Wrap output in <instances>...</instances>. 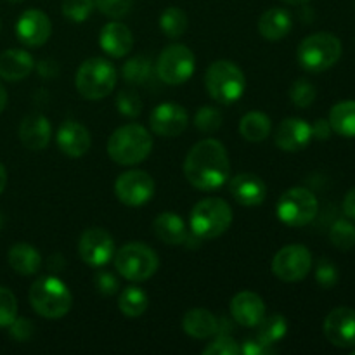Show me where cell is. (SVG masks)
I'll return each instance as SVG.
<instances>
[{"label":"cell","mask_w":355,"mask_h":355,"mask_svg":"<svg viewBox=\"0 0 355 355\" xmlns=\"http://www.w3.org/2000/svg\"><path fill=\"white\" fill-rule=\"evenodd\" d=\"M184 175L198 191H217L231 175V162L225 146L217 139H203L187 153Z\"/></svg>","instance_id":"6da1fadb"},{"label":"cell","mask_w":355,"mask_h":355,"mask_svg":"<svg viewBox=\"0 0 355 355\" xmlns=\"http://www.w3.org/2000/svg\"><path fill=\"white\" fill-rule=\"evenodd\" d=\"M153 151V137L148 128L139 123L118 127L107 141V155L114 163L132 166L142 163Z\"/></svg>","instance_id":"7a4b0ae2"},{"label":"cell","mask_w":355,"mask_h":355,"mask_svg":"<svg viewBox=\"0 0 355 355\" xmlns=\"http://www.w3.org/2000/svg\"><path fill=\"white\" fill-rule=\"evenodd\" d=\"M342 42L329 31L309 35L300 42L297 51L298 64L311 73H322L333 68L342 58Z\"/></svg>","instance_id":"3957f363"},{"label":"cell","mask_w":355,"mask_h":355,"mask_svg":"<svg viewBox=\"0 0 355 355\" xmlns=\"http://www.w3.org/2000/svg\"><path fill=\"white\" fill-rule=\"evenodd\" d=\"M30 304L45 319H61L73 304L71 291L55 276L38 277L30 288Z\"/></svg>","instance_id":"277c9868"},{"label":"cell","mask_w":355,"mask_h":355,"mask_svg":"<svg viewBox=\"0 0 355 355\" xmlns=\"http://www.w3.org/2000/svg\"><path fill=\"white\" fill-rule=\"evenodd\" d=\"M205 87L215 103L227 106L241 99L246 89V76L236 62L220 59L208 66Z\"/></svg>","instance_id":"5b68a950"},{"label":"cell","mask_w":355,"mask_h":355,"mask_svg":"<svg viewBox=\"0 0 355 355\" xmlns=\"http://www.w3.org/2000/svg\"><path fill=\"white\" fill-rule=\"evenodd\" d=\"M118 82L116 68L107 59L90 58L76 69L75 87L83 99L99 101L110 96Z\"/></svg>","instance_id":"8992f818"},{"label":"cell","mask_w":355,"mask_h":355,"mask_svg":"<svg viewBox=\"0 0 355 355\" xmlns=\"http://www.w3.org/2000/svg\"><path fill=\"white\" fill-rule=\"evenodd\" d=\"M191 232L201 239H215L232 224V208L222 198H205L191 210Z\"/></svg>","instance_id":"52a82bcc"},{"label":"cell","mask_w":355,"mask_h":355,"mask_svg":"<svg viewBox=\"0 0 355 355\" xmlns=\"http://www.w3.org/2000/svg\"><path fill=\"white\" fill-rule=\"evenodd\" d=\"M118 274L132 283H142L156 274L159 259L153 248L144 243H127L114 255Z\"/></svg>","instance_id":"ba28073f"},{"label":"cell","mask_w":355,"mask_h":355,"mask_svg":"<svg viewBox=\"0 0 355 355\" xmlns=\"http://www.w3.org/2000/svg\"><path fill=\"white\" fill-rule=\"evenodd\" d=\"M319 210L318 198L305 187H291L281 194L276 214L283 224L290 227H302L311 224Z\"/></svg>","instance_id":"9c48e42d"},{"label":"cell","mask_w":355,"mask_h":355,"mask_svg":"<svg viewBox=\"0 0 355 355\" xmlns=\"http://www.w3.org/2000/svg\"><path fill=\"white\" fill-rule=\"evenodd\" d=\"M196 59L193 51L182 44H172L163 49L156 61V75L168 85H182L193 76Z\"/></svg>","instance_id":"30bf717a"},{"label":"cell","mask_w":355,"mask_h":355,"mask_svg":"<svg viewBox=\"0 0 355 355\" xmlns=\"http://www.w3.org/2000/svg\"><path fill=\"white\" fill-rule=\"evenodd\" d=\"M312 269V253L304 245H288L272 259V272L284 283L305 279Z\"/></svg>","instance_id":"8fae6325"},{"label":"cell","mask_w":355,"mask_h":355,"mask_svg":"<svg viewBox=\"0 0 355 355\" xmlns=\"http://www.w3.org/2000/svg\"><path fill=\"white\" fill-rule=\"evenodd\" d=\"M114 194L125 207H142L155 194V180L144 170H128L114 182Z\"/></svg>","instance_id":"7c38bea8"},{"label":"cell","mask_w":355,"mask_h":355,"mask_svg":"<svg viewBox=\"0 0 355 355\" xmlns=\"http://www.w3.org/2000/svg\"><path fill=\"white\" fill-rule=\"evenodd\" d=\"M78 255L87 266L104 267L114 255V241L107 231L90 227L83 231L78 241Z\"/></svg>","instance_id":"4fadbf2b"},{"label":"cell","mask_w":355,"mask_h":355,"mask_svg":"<svg viewBox=\"0 0 355 355\" xmlns=\"http://www.w3.org/2000/svg\"><path fill=\"white\" fill-rule=\"evenodd\" d=\"M326 340L338 349L355 347V311L350 307H336L326 315L322 324Z\"/></svg>","instance_id":"5bb4252c"},{"label":"cell","mask_w":355,"mask_h":355,"mask_svg":"<svg viewBox=\"0 0 355 355\" xmlns=\"http://www.w3.org/2000/svg\"><path fill=\"white\" fill-rule=\"evenodd\" d=\"M189 125V114L180 104L162 103L153 110L149 116V127L162 137H177Z\"/></svg>","instance_id":"9a60e30c"},{"label":"cell","mask_w":355,"mask_h":355,"mask_svg":"<svg viewBox=\"0 0 355 355\" xmlns=\"http://www.w3.org/2000/svg\"><path fill=\"white\" fill-rule=\"evenodd\" d=\"M16 35L21 44L28 47H40L51 38L52 23L44 10L28 9L17 19Z\"/></svg>","instance_id":"2e32d148"},{"label":"cell","mask_w":355,"mask_h":355,"mask_svg":"<svg viewBox=\"0 0 355 355\" xmlns=\"http://www.w3.org/2000/svg\"><path fill=\"white\" fill-rule=\"evenodd\" d=\"M312 141V128L302 118H286L281 121L274 134V142L281 151L297 153L307 148Z\"/></svg>","instance_id":"e0dca14e"},{"label":"cell","mask_w":355,"mask_h":355,"mask_svg":"<svg viewBox=\"0 0 355 355\" xmlns=\"http://www.w3.org/2000/svg\"><path fill=\"white\" fill-rule=\"evenodd\" d=\"M55 142L62 155L69 156V158H80L90 149L92 137L82 123L68 120L59 127L58 134H55Z\"/></svg>","instance_id":"ac0fdd59"},{"label":"cell","mask_w":355,"mask_h":355,"mask_svg":"<svg viewBox=\"0 0 355 355\" xmlns=\"http://www.w3.org/2000/svg\"><path fill=\"white\" fill-rule=\"evenodd\" d=\"M231 315L239 326L255 328L266 318V304L260 295L253 291H241L232 297Z\"/></svg>","instance_id":"d6986e66"},{"label":"cell","mask_w":355,"mask_h":355,"mask_svg":"<svg viewBox=\"0 0 355 355\" xmlns=\"http://www.w3.org/2000/svg\"><path fill=\"white\" fill-rule=\"evenodd\" d=\"M231 196L243 207H259L266 201L267 186L255 173H239L229 184Z\"/></svg>","instance_id":"ffe728a7"},{"label":"cell","mask_w":355,"mask_h":355,"mask_svg":"<svg viewBox=\"0 0 355 355\" xmlns=\"http://www.w3.org/2000/svg\"><path fill=\"white\" fill-rule=\"evenodd\" d=\"M99 45L103 52H106L111 58H125L134 47V35L123 23L113 21V23L104 24L101 30Z\"/></svg>","instance_id":"44dd1931"},{"label":"cell","mask_w":355,"mask_h":355,"mask_svg":"<svg viewBox=\"0 0 355 355\" xmlns=\"http://www.w3.org/2000/svg\"><path fill=\"white\" fill-rule=\"evenodd\" d=\"M19 139L24 148L31 151H42L52 139V127L42 113H31L23 118L19 125Z\"/></svg>","instance_id":"7402d4cb"},{"label":"cell","mask_w":355,"mask_h":355,"mask_svg":"<svg viewBox=\"0 0 355 355\" xmlns=\"http://www.w3.org/2000/svg\"><path fill=\"white\" fill-rule=\"evenodd\" d=\"M35 61L23 49H9L0 54V78L7 82H21L33 71Z\"/></svg>","instance_id":"603a6c76"},{"label":"cell","mask_w":355,"mask_h":355,"mask_svg":"<svg viewBox=\"0 0 355 355\" xmlns=\"http://www.w3.org/2000/svg\"><path fill=\"white\" fill-rule=\"evenodd\" d=\"M293 28V19L291 14L283 7H272L267 9L259 19V33L269 42H279Z\"/></svg>","instance_id":"cb8c5ba5"},{"label":"cell","mask_w":355,"mask_h":355,"mask_svg":"<svg viewBox=\"0 0 355 355\" xmlns=\"http://www.w3.org/2000/svg\"><path fill=\"white\" fill-rule=\"evenodd\" d=\"M186 335L196 340H208L218 333V319L207 309H191L182 319Z\"/></svg>","instance_id":"d4e9b609"},{"label":"cell","mask_w":355,"mask_h":355,"mask_svg":"<svg viewBox=\"0 0 355 355\" xmlns=\"http://www.w3.org/2000/svg\"><path fill=\"white\" fill-rule=\"evenodd\" d=\"M153 231H155L156 238L163 241L165 245L177 246L184 245L187 239V229L184 220L180 218L179 214L173 211H165L159 214L153 222Z\"/></svg>","instance_id":"484cf974"},{"label":"cell","mask_w":355,"mask_h":355,"mask_svg":"<svg viewBox=\"0 0 355 355\" xmlns=\"http://www.w3.org/2000/svg\"><path fill=\"white\" fill-rule=\"evenodd\" d=\"M7 262L21 276H33L42 266V257L35 246L28 243H16L7 253Z\"/></svg>","instance_id":"4316f807"},{"label":"cell","mask_w":355,"mask_h":355,"mask_svg":"<svg viewBox=\"0 0 355 355\" xmlns=\"http://www.w3.org/2000/svg\"><path fill=\"white\" fill-rule=\"evenodd\" d=\"M272 132V121L262 111H250L239 121V134L248 142H262Z\"/></svg>","instance_id":"83f0119b"},{"label":"cell","mask_w":355,"mask_h":355,"mask_svg":"<svg viewBox=\"0 0 355 355\" xmlns=\"http://www.w3.org/2000/svg\"><path fill=\"white\" fill-rule=\"evenodd\" d=\"M329 125L342 137H355V101L336 103L329 111Z\"/></svg>","instance_id":"f1b7e54d"},{"label":"cell","mask_w":355,"mask_h":355,"mask_svg":"<svg viewBox=\"0 0 355 355\" xmlns=\"http://www.w3.org/2000/svg\"><path fill=\"white\" fill-rule=\"evenodd\" d=\"M149 307V297L142 288L127 286L118 298V309L125 318H141Z\"/></svg>","instance_id":"f546056e"},{"label":"cell","mask_w":355,"mask_h":355,"mask_svg":"<svg viewBox=\"0 0 355 355\" xmlns=\"http://www.w3.org/2000/svg\"><path fill=\"white\" fill-rule=\"evenodd\" d=\"M255 328H257L255 338H259L260 342H263L266 345L274 347V343L281 342V340L286 336L288 321L284 315L274 314V315H269V318H263Z\"/></svg>","instance_id":"4dcf8cb0"},{"label":"cell","mask_w":355,"mask_h":355,"mask_svg":"<svg viewBox=\"0 0 355 355\" xmlns=\"http://www.w3.org/2000/svg\"><path fill=\"white\" fill-rule=\"evenodd\" d=\"M159 28L168 38H179L187 30V16L179 7H168L159 16Z\"/></svg>","instance_id":"1f68e13d"},{"label":"cell","mask_w":355,"mask_h":355,"mask_svg":"<svg viewBox=\"0 0 355 355\" xmlns=\"http://www.w3.org/2000/svg\"><path fill=\"white\" fill-rule=\"evenodd\" d=\"M153 73V62L151 59L146 55H135V58L128 59L123 66V78L125 82L132 83V85H141L151 78Z\"/></svg>","instance_id":"d6a6232c"},{"label":"cell","mask_w":355,"mask_h":355,"mask_svg":"<svg viewBox=\"0 0 355 355\" xmlns=\"http://www.w3.org/2000/svg\"><path fill=\"white\" fill-rule=\"evenodd\" d=\"M329 241L338 250H350L355 246V225L352 222L336 220L329 229Z\"/></svg>","instance_id":"836d02e7"},{"label":"cell","mask_w":355,"mask_h":355,"mask_svg":"<svg viewBox=\"0 0 355 355\" xmlns=\"http://www.w3.org/2000/svg\"><path fill=\"white\" fill-rule=\"evenodd\" d=\"M194 125L203 134H214L222 127V113L218 107L203 106L194 114Z\"/></svg>","instance_id":"e575fe53"},{"label":"cell","mask_w":355,"mask_h":355,"mask_svg":"<svg viewBox=\"0 0 355 355\" xmlns=\"http://www.w3.org/2000/svg\"><path fill=\"white\" fill-rule=\"evenodd\" d=\"M94 0H62V16L73 23H83L94 10Z\"/></svg>","instance_id":"d590c367"},{"label":"cell","mask_w":355,"mask_h":355,"mask_svg":"<svg viewBox=\"0 0 355 355\" xmlns=\"http://www.w3.org/2000/svg\"><path fill=\"white\" fill-rule=\"evenodd\" d=\"M315 87L305 78L297 80L290 89V99L297 107H309L315 101Z\"/></svg>","instance_id":"8d00e7d4"},{"label":"cell","mask_w":355,"mask_h":355,"mask_svg":"<svg viewBox=\"0 0 355 355\" xmlns=\"http://www.w3.org/2000/svg\"><path fill=\"white\" fill-rule=\"evenodd\" d=\"M17 318V300L7 288L0 286V328H9Z\"/></svg>","instance_id":"74e56055"},{"label":"cell","mask_w":355,"mask_h":355,"mask_svg":"<svg viewBox=\"0 0 355 355\" xmlns=\"http://www.w3.org/2000/svg\"><path fill=\"white\" fill-rule=\"evenodd\" d=\"M116 107L123 116L137 118L142 113V101L134 90H121L116 96Z\"/></svg>","instance_id":"f35d334b"},{"label":"cell","mask_w":355,"mask_h":355,"mask_svg":"<svg viewBox=\"0 0 355 355\" xmlns=\"http://www.w3.org/2000/svg\"><path fill=\"white\" fill-rule=\"evenodd\" d=\"M203 355H241L239 343L227 333H217L214 342L203 349Z\"/></svg>","instance_id":"ab89813d"},{"label":"cell","mask_w":355,"mask_h":355,"mask_svg":"<svg viewBox=\"0 0 355 355\" xmlns=\"http://www.w3.org/2000/svg\"><path fill=\"white\" fill-rule=\"evenodd\" d=\"M94 6L107 17H123L125 14L130 12L134 0H94Z\"/></svg>","instance_id":"60d3db41"},{"label":"cell","mask_w":355,"mask_h":355,"mask_svg":"<svg viewBox=\"0 0 355 355\" xmlns=\"http://www.w3.org/2000/svg\"><path fill=\"white\" fill-rule=\"evenodd\" d=\"M338 269L328 259H321L315 266V279L322 288H333L338 283Z\"/></svg>","instance_id":"b9f144b4"},{"label":"cell","mask_w":355,"mask_h":355,"mask_svg":"<svg viewBox=\"0 0 355 355\" xmlns=\"http://www.w3.org/2000/svg\"><path fill=\"white\" fill-rule=\"evenodd\" d=\"M94 284L99 290L101 295L104 297H113L118 290H120V283H118L116 276L111 274L110 270H99L94 276Z\"/></svg>","instance_id":"7bdbcfd3"},{"label":"cell","mask_w":355,"mask_h":355,"mask_svg":"<svg viewBox=\"0 0 355 355\" xmlns=\"http://www.w3.org/2000/svg\"><path fill=\"white\" fill-rule=\"evenodd\" d=\"M9 333L16 342H28L33 335V322L30 319L16 318L9 326Z\"/></svg>","instance_id":"ee69618b"},{"label":"cell","mask_w":355,"mask_h":355,"mask_svg":"<svg viewBox=\"0 0 355 355\" xmlns=\"http://www.w3.org/2000/svg\"><path fill=\"white\" fill-rule=\"evenodd\" d=\"M239 352L241 355H269L276 352L272 345H266L263 342H260L259 338H248L239 345Z\"/></svg>","instance_id":"f6af8a7d"},{"label":"cell","mask_w":355,"mask_h":355,"mask_svg":"<svg viewBox=\"0 0 355 355\" xmlns=\"http://www.w3.org/2000/svg\"><path fill=\"white\" fill-rule=\"evenodd\" d=\"M312 128V139H318V141H326V139L331 137L333 128L329 125V120H324V118H319L315 120L314 125H311Z\"/></svg>","instance_id":"bcb514c9"},{"label":"cell","mask_w":355,"mask_h":355,"mask_svg":"<svg viewBox=\"0 0 355 355\" xmlns=\"http://www.w3.org/2000/svg\"><path fill=\"white\" fill-rule=\"evenodd\" d=\"M38 73L44 78H54V76H58V64L51 59H44V61L38 62Z\"/></svg>","instance_id":"7dc6e473"},{"label":"cell","mask_w":355,"mask_h":355,"mask_svg":"<svg viewBox=\"0 0 355 355\" xmlns=\"http://www.w3.org/2000/svg\"><path fill=\"white\" fill-rule=\"evenodd\" d=\"M343 211H345L347 217L355 220V187L347 193L345 200H343Z\"/></svg>","instance_id":"c3c4849f"},{"label":"cell","mask_w":355,"mask_h":355,"mask_svg":"<svg viewBox=\"0 0 355 355\" xmlns=\"http://www.w3.org/2000/svg\"><path fill=\"white\" fill-rule=\"evenodd\" d=\"M6 184H7V172H6V166L0 163V194L3 193L6 189Z\"/></svg>","instance_id":"681fc988"},{"label":"cell","mask_w":355,"mask_h":355,"mask_svg":"<svg viewBox=\"0 0 355 355\" xmlns=\"http://www.w3.org/2000/svg\"><path fill=\"white\" fill-rule=\"evenodd\" d=\"M6 106H7V90L3 89V85L0 83V113L6 110Z\"/></svg>","instance_id":"f907efd6"},{"label":"cell","mask_w":355,"mask_h":355,"mask_svg":"<svg viewBox=\"0 0 355 355\" xmlns=\"http://www.w3.org/2000/svg\"><path fill=\"white\" fill-rule=\"evenodd\" d=\"M283 2L290 3V6H304V3H307L309 0H283Z\"/></svg>","instance_id":"816d5d0a"},{"label":"cell","mask_w":355,"mask_h":355,"mask_svg":"<svg viewBox=\"0 0 355 355\" xmlns=\"http://www.w3.org/2000/svg\"><path fill=\"white\" fill-rule=\"evenodd\" d=\"M2 227H3V215L2 211H0V231H2Z\"/></svg>","instance_id":"f5cc1de1"},{"label":"cell","mask_w":355,"mask_h":355,"mask_svg":"<svg viewBox=\"0 0 355 355\" xmlns=\"http://www.w3.org/2000/svg\"><path fill=\"white\" fill-rule=\"evenodd\" d=\"M7 2H10V3H19V2H23V0H7Z\"/></svg>","instance_id":"db71d44e"},{"label":"cell","mask_w":355,"mask_h":355,"mask_svg":"<svg viewBox=\"0 0 355 355\" xmlns=\"http://www.w3.org/2000/svg\"><path fill=\"white\" fill-rule=\"evenodd\" d=\"M352 354H354V355H355V350H354V352H352Z\"/></svg>","instance_id":"11a10c76"}]
</instances>
